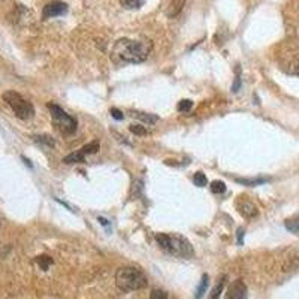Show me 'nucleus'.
<instances>
[{"label": "nucleus", "instance_id": "7", "mask_svg": "<svg viewBox=\"0 0 299 299\" xmlns=\"http://www.w3.org/2000/svg\"><path fill=\"white\" fill-rule=\"evenodd\" d=\"M228 299H247V286L242 280H235L231 284Z\"/></svg>", "mask_w": 299, "mask_h": 299}, {"label": "nucleus", "instance_id": "3", "mask_svg": "<svg viewBox=\"0 0 299 299\" xmlns=\"http://www.w3.org/2000/svg\"><path fill=\"white\" fill-rule=\"evenodd\" d=\"M115 284L121 292L129 293V292H135V290H141L147 287L148 280L141 269L133 268V266H126V268H120L117 271Z\"/></svg>", "mask_w": 299, "mask_h": 299}, {"label": "nucleus", "instance_id": "12", "mask_svg": "<svg viewBox=\"0 0 299 299\" xmlns=\"http://www.w3.org/2000/svg\"><path fill=\"white\" fill-rule=\"evenodd\" d=\"M99 148H101V144H99V141H91L88 144H85L84 147L80 148V151L84 154V156H88V154H94L99 151Z\"/></svg>", "mask_w": 299, "mask_h": 299}, {"label": "nucleus", "instance_id": "15", "mask_svg": "<svg viewBox=\"0 0 299 299\" xmlns=\"http://www.w3.org/2000/svg\"><path fill=\"white\" fill-rule=\"evenodd\" d=\"M224 283H226V277H221V278H220V281L215 284V287L211 290V295H210V298H208V299H220V295H221V292H223Z\"/></svg>", "mask_w": 299, "mask_h": 299}, {"label": "nucleus", "instance_id": "17", "mask_svg": "<svg viewBox=\"0 0 299 299\" xmlns=\"http://www.w3.org/2000/svg\"><path fill=\"white\" fill-rule=\"evenodd\" d=\"M35 142L43 145V147H48V148H53L56 145L54 139L51 136H48V135H39V136H35Z\"/></svg>", "mask_w": 299, "mask_h": 299}, {"label": "nucleus", "instance_id": "1", "mask_svg": "<svg viewBox=\"0 0 299 299\" xmlns=\"http://www.w3.org/2000/svg\"><path fill=\"white\" fill-rule=\"evenodd\" d=\"M153 45L147 41H132L120 39L114 45V53L124 62L129 63H142L148 59Z\"/></svg>", "mask_w": 299, "mask_h": 299}, {"label": "nucleus", "instance_id": "4", "mask_svg": "<svg viewBox=\"0 0 299 299\" xmlns=\"http://www.w3.org/2000/svg\"><path fill=\"white\" fill-rule=\"evenodd\" d=\"M3 101L8 104V107L14 111V114L20 118V120H30L35 115V108L33 105L26 101L20 93L17 91H5L3 93Z\"/></svg>", "mask_w": 299, "mask_h": 299}, {"label": "nucleus", "instance_id": "16", "mask_svg": "<svg viewBox=\"0 0 299 299\" xmlns=\"http://www.w3.org/2000/svg\"><path fill=\"white\" fill-rule=\"evenodd\" d=\"M36 263L39 265V268L42 271H48V268L53 265V259L49 256H46V255H41V256L36 257Z\"/></svg>", "mask_w": 299, "mask_h": 299}, {"label": "nucleus", "instance_id": "5", "mask_svg": "<svg viewBox=\"0 0 299 299\" xmlns=\"http://www.w3.org/2000/svg\"><path fill=\"white\" fill-rule=\"evenodd\" d=\"M48 109L51 112V118L56 123V126L59 128V130L64 135H72L75 133L78 128V121L75 117H72L70 114H67L63 108H60L56 104H48Z\"/></svg>", "mask_w": 299, "mask_h": 299}, {"label": "nucleus", "instance_id": "27", "mask_svg": "<svg viewBox=\"0 0 299 299\" xmlns=\"http://www.w3.org/2000/svg\"><path fill=\"white\" fill-rule=\"evenodd\" d=\"M242 241H244V231L238 229V244H242Z\"/></svg>", "mask_w": 299, "mask_h": 299}, {"label": "nucleus", "instance_id": "13", "mask_svg": "<svg viewBox=\"0 0 299 299\" xmlns=\"http://www.w3.org/2000/svg\"><path fill=\"white\" fill-rule=\"evenodd\" d=\"M208 281H210L208 276H207V274H204V276H202V278H201V283H199V286H197V289H196V295H194V299H202V296H204V295H205V292H207V287H208Z\"/></svg>", "mask_w": 299, "mask_h": 299}, {"label": "nucleus", "instance_id": "21", "mask_svg": "<svg viewBox=\"0 0 299 299\" xmlns=\"http://www.w3.org/2000/svg\"><path fill=\"white\" fill-rule=\"evenodd\" d=\"M192 108H193V102L190 101V99H183V101H180L177 105V109L180 112H190Z\"/></svg>", "mask_w": 299, "mask_h": 299}, {"label": "nucleus", "instance_id": "22", "mask_svg": "<svg viewBox=\"0 0 299 299\" xmlns=\"http://www.w3.org/2000/svg\"><path fill=\"white\" fill-rule=\"evenodd\" d=\"M210 187H211V192L215 194H221V193L226 192V184H224L223 181H213Z\"/></svg>", "mask_w": 299, "mask_h": 299}, {"label": "nucleus", "instance_id": "9", "mask_svg": "<svg viewBox=\"0 0 299 299\" xmlns=\"http://www.w3.org/2000/svg\"><path fill=\"white\" fill-rule=\"evenodd\" d=\"M184 5H186V0H172L166 8V15L169 18H175L183 11Z\"/></svg>", "mask_w": 299, "mask_h": 299}, {"label": "nucleus", "instance_id": "6", "mask_svg": "<svg viewBox=\"0 0 299 299\" xmlns=\"http://www.w3.org/2000/svg\"><path fill=\"white\" fill-rule=\"evenodd\" d=\"M67 12V5L64 2H60V0H54V2H49L43 6L42 11V17L45 20L48 18H54V17H60L63 14Z\"/></svg>", "mask_w": 299, "mask_h": 299}, {"label": "nucleus", "instance_id": "11", "mask_svg": "<svg viewBox=\"0 0 299 299\" xmlns=\"http://www.w3.org/2000/svg\"><path fill=\"white\" fill-rule=\"evenodd\" d=\"M269 178H236V183L242 184V186H248V187H256V186H262L265 183H268Z\"/></svg>", "mask_w": 299, "mask_h": 299}, {"label": "nucleus", "instance_id": "19", "mask_svg": "<svg viewBox=\"0 0 299 299\" xmlns=\"http://www.w3.org/2000/svg\"><path fill=\"white\" fill-rule=\"evenodd\" d=\"M120 2L126 9H138L145 3V0H120Z\"/></svg>", "mask_w": 299, "mask_h": 299}, {"label": "nucleus", "instance_id": "2", "mask_svg": "<svg viewBox=\"0 0 299 299\" xmlns=\"http://www.w3.org/2000/svg\"><path fill=\"white\" fill-rule=\"evenodd\" d=\"M156 241L163 252H166L168 255L175 256V257L190 259L194 255L192 244L184 236L169 235V234H157Z\"/></svg>", "mask_w": 299, "mask_h": 299}, {"label": "nucleus", "instance_id": "18", "mask_svg": "<svg viewBox=\"0 0 299 299\" xmlns=\"http://www.w3.org/2000/svg\"><path fill=\"white\" fill-rule=\"evenodd\" d=\"M286 229L287 231H290L292 234H296V235H299V217H296V218H289V220H286Z\"/></svg>", "mask_w": 299, "mask_h": 299}, {"label": "nucleus", "instance_id": "23", "mask_svg": "<svg viewBox=\"0 0 299 299\" xmlns=\"http://www.w3.org/2000/svg\"><path fill=\"white\" fill-rule=\"evenodd\" d=\"M129 130H130L132 133H135V135H139V136H144V135H148V133H150L144 126H139V124H130Z\"/></svg>", "mask_w": 299, "mask_h": 299}, {"label": "nucleus", "instance_id": "26", "mask_svg": "<svg viewBox=\"0 0 299 299\" xmlns=\"http://www.w3.org/2000/svg\"><path fill=\"white\" fill-rule=\"evenodd\" d=\"M109 114H111V117H112V118H115V120H118V121L124 118V114H123L120 109H117V108H111Z\"/></svg>", "mask_w": 299, "mask_h": 299}, {"label": "nucleus", "instance_id": "14", "mask_svg": "<svg viewBox=\"0 0 299 299\" xmlns=\"http://www.w3.org/2000/svg\"><path fill=\"white\" fill-rule=\"evenodd\" d=\"M133 117H136L138 120H141V121H144V123H147V124H154L157 120H159V117L157 115H154V114H147V112H133Z\"/></svg>", "mask_w": 299, "mask_h": 299}, {"label": "nucleus", "instance_id": "24", "mask_svg": "<svg viewBox=\"0 0 299 299\" xmlns=\"http://www.w3.org/2000/svg\"><path fill=\"white\" fill-rule=\"evenodd\" d=\"M150 299H168V293L162 289H154L150 293Z\"/></svg>", "mask_w": 299, "mask_h": 299}, {"label": "nucleus", "instance_id": "20", "mask_svg": "<svg viewBox=\"0 0 299 299\" xmlns=\"http://www.w3.org/2000/svg\"><path fill=\"white\" fill-rule=\"evenodd\" d=\"M193 181L197 187H205L208 184V180H207V175L204 172H196L194 177H193Z\"/></svg>", "mask_w": 299, "mask_h": 299}, {"label": "nucleus", "instance_id": "25", "mask_svg": "<svg viewBox=\"0 0 299 299\" xmlns=\"http://www.w3.org/2000/svg\"><path fill=\"white\" fill-rule=\"evenodd\" d=\"M239 88H241V77H239V69H236V77H235V81H234V85H232V91L238 93Z\"/></svg>", "mask_w": 299, "mask_h": 299}, {"label": "nucleus", "instance_id": "28", "mask_svg": "<svg viewBox=\"0 0 299 299\" xmlns=\"http://www.w3.org/2000/svg\"><path fill=\"white\" fill-rule=\"evenodd\" d=\"M97 221L101 223L102 226H108V220H107V218H104V217H99V218H97Z\"/></svg>", "mask_w": 299, "mask_h": 299}, {"label": "nucleus", "instance_id": "8", "mask_svg": "<svg viewBox=\"0 0 299 299\" xmlns=\"http://www.w3.org/2000/svg\"><path fill=\"white\" fill-rule=\"evenodd\" d=\"M238 211L242 217L245 218H253L257 215L259 210L257 207L252 202V201H248V199H242V201L238 202Z\"/></svg>", "mask_w": 299, "mask_h": 299}, {"label": "nucleus", "instance_id": "10", "mask_svg": "<svg viewBox=\"0 0 299 299\" xmlns=\"http://www.w3.org/2000/svg\"><path fill=\"white\" fill-rule=\"evenodd\" d=\"M85 162V156L80 151H73V153H70V154H67L64 159H63V163H66V165H73V163H84Z\"/></svg>", "mask_w": 299, "mask_h": 299}]
</instances>
